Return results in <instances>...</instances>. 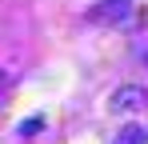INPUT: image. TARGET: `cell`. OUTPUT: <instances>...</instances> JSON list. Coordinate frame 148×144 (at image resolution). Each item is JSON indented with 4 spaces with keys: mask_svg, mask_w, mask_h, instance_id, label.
<instances>
[{
    "mask_svg": "<svg viewBox=\"0 0 148 144\" xmlns=\"http://www.w3.org/2000/svg\"><path fill=\"white\" fill-rule=\"evenodd\" d=\"M112 144H148V128H140V124H128V128H120V136Z\"/></svg>",
    "mask_w": 148,
    "mask_h": 144,
    "instance_id": "obj_3",
    "label": "cell"
},
{
    "mask_svg": "<svg viewBox=\"0 0 148 144\" xmlns=\"http://www.w3.org/2000/svg\"><path fill=\"white\" fill-rule=\"evenodd\" d=\"M8 80H12V76H8V72H0V96H4V88H8Z\"/></svg>",
    "mask_w": 148,
    "mask_h": 144,
    "instance_id": "obj_4",
    "label": "cell"
},
{
    "mask_svg": "<svg viewBox=\"0 0 148 144\" xmlns=\"http://www.w3.org/2000/svg\"><path fill=\"white\" fill-rule=\"evenodd\" d=\"M148 104V92L140 84H120L116 92H112V108L116 112H136V108H144Z\"/></svg>",
    "mask_w": 148,
    "mask_h": 144,
    "instance_id": "obj_1",
    "label": "cell"
},
{
    "mask_svg": "<svg viewBox=\"0 0 148 144\" xmlns=\"http://www.w3.org/2000/svg\"><path fill=\"white\" fill-rule=\"evenodd\" d=\"M128 12H132V0H96V8H92V20L120 24V20H128Z\"/></svg>",
    "mask_w": 148,
    "mask_h": 144,
    "instance_id": "obj_2",
    "label": "cell"
}]
</instances>
